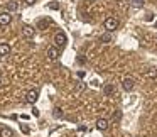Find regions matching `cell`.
Here are the masks:
<instances>
[{
  "mask_svg": "<svg viewBox=\"0 0 157 137\" xmlns=\"http://www.w3.org/2000/svg\"><path fill=\"white\" fill-rule=\"evenodd\" d=\"M66 44H68V37H66V34L64 32H56V36H54V46L56 48H66Z\"/></svg>",
  "mask_w": 157,
  "mask_h": 137,
  "instance_id": "cell-1",
  "label": "cell"
},
{
  "mask_svg": "<svg viewBox=\"0 0 157 137\" xmlns=\"http://www.w3.org/2000/svg\"><path fill=\"white\" fill-rule=\"evenodd\" d=\"M103 27H105L106 32H113L117 27H118V19L115 17H108L105 22H103Z\"/></svg>",
  "mask_w": 157,
  "mask_h": 137,
  "instance_id": "cell-2",
  "label": "cell"
},
{
  "mask_svg": "<svg viewBox=\"0 0 157 137\" xmlns=\"http://www.w3.org/2000/svg\"><path fill=\"white\" fill-rule=\"evenodd\" d=\"M37 100H39V90H29V92L25 93V102L27 103L34 105Z\"/></svg>",
  "mask_w": 157,
  "mask_h": 137,
  "instance_id": "cell-3",
  "label": "cell"
},
{
  "mask_svg": "<svg viewBox=\"0 0 157 137\" xmlns=\"http://www.w3.org/2000/svg\"><path fill=\"white\" fill-rule=\"evenodd\" d=\"M133 86H135V81H133V78H130V76L123 78V81H122V88L125 90V92H132Z\"/></svg>",
  "mask_w": 157,
  "mask_h": 137,
  "instance_id": "cell-4",
  "label": "cell"
},
{
  "mask_svg": "<svg viewBox=\"0 0 157 137\" xmlns=\"http://www.w3.org/2000/svg\"><path fill=\"white\" fill-rule=\"evenodd\" d=\"M58 58H59V49L56 48V46L48 48V59H49V61H56Z\"/></svg>",
  "mask_w": 157,
  "mask_h": 137,
  "instance_id": "cell-5",
  "label": "cell"
},
{
  "mask_svg": "<svg viewBox=\"0 0 157 137\" xmlns=\"http://www.w3.org/2000/svg\"><path fill=\"white\" fill-rule=\"evenodd\" d=\"M22 34H24L25 39H32L36 36V29L32 27V25H24V27H22Z\"/></svg>",
  "mask_w": 157,
  "mask_h": 137,
  "instance_id": "cell-6",
  "label": "cell"
},
{
  "mask_svg": "<svg viewBox=\"0 0 157 137\" xmlns=\"http://www.w3.org/2000/svg\"><path fill=\"white\" fill-rule=\"evenodd\" d=\"M12 22V14H9L7 10L0 12V25H9Z\"/></svg>",
  "mask_w": 157,
  "mask_h": 137,
  "instance_id": "cell-7",
  "label": "cell"
},
{
  "mask_svg": "<svg viewBox=\"0 0 157 137\" xmlns=\"http://www.w3.org/2000/svg\"><path fill=\"white\" fill-rule=\"evenodd\" d=\"M110 127V122L106 119H98L96 120V129L98 130H106Z\"/></svg>",
  "mask_w": 157,
  "mask_h": 137,
  "instance_id": "cell-8",
  "label": "cell"
},
{
  "mask_svg": "<svg viewBox=\"0 0 157 137\" xmlns=\"http://www.w3.org/2000/svg\"><path fill=\"white\" fill-rule=\"evenodd\" d=\"M49 25H51V21H49V19H39L37 21V29L39 31H46Z\"/></svg>",
  "mask_w": 157,
  "mask_h": 137,
  "instance_id": "cell-9",
  "label": "cell"
},
{
  "mask_svg": "<svg viewBox=\"0 0 157 137\" xmlns=\"http://www.w3.org/2000/svg\"><path fill=\"white\" fill-rule=\"evenodd\" d=\"M10 54V46L7 42H0V56H9Z\"/></svg>",
  "mask_w": 157,
  "mask_h": 137,
  "instance_id": "cell-10",
  "label": "cell"
},
{
  "mask_svg": "<svg viewBox=\"0 0 157 137\" xmlns=\"http://www.w3.org/2000/svg\"><path fill=\"white\" fill-rule=\"evenodd\" d=\"M0 137H14V130L9 127H2L0 129Z\"/></svg>",
  "mask_w": 157,
  "mask_h": 137,
  "instance_id": "cell-11",
  "label": "cell"
},
{
  "mask_svg": "<svg viewBox=\"0 0 157 137\" xmlns=\"http://www.w3.org/2000/svg\"><path fill=\"white\" fill-rule=\"evenodd\" d=\"M17 9H19V4L15 2V0H10V2H7V12H9V14L15 12Z\"/></svg>",
  "mask_w": 157,
  "mask_h": 137,
  "instance_id": "cell-12",
  "label": "cell"
},
{
  "mask_svg": "<svg viewBox=\"0 0 157 137\" xmlns=\"http://www.w3.org/2000/svg\"><path fill=\"white\" fill-rule=\"evenodd\" d=\"M113 92H115V88H113V85H105V88H103V93H105L106 96H110Z\"/></svg>",
  "mask_w": 157,
  "mask_h": 137,
  "instance_id": "cell-13",
  "label": "cell"
},
{
  "mask_svg": "<svg viewBox=\"0 0 157 137\" xmlns=\"http://www.w3.org/2000/svg\"><path fill=\"white\" fill-rule=\"evenodd\" d=\"M100 41H101V42H110V41H112V34H110V32L101 34V36H100Z\"/></svg>",
  "mask_w": 157,
  "mask_h": 137,
  "instance_id": "cell-14",
  "label": "cell"
},
{
  "mask_svg": "<svg viewBox=\"0 0 157 137\" xmlns=\"http://www.w3.org/2000/svg\"><path fill=\"white\" fill-rule=\"evenodd\" d=\"M132 5L135 9H142L144 7V0H132Z\"/></svg>",
  "mask_w": 157,
  "mask_h": 137,
  "instance_id": "cell-15",
  "label": "cell"
},
{
  "mask_svg": "<svg viewBox=\"0 0 157 137\" xmlns=\"http://www.w3.org/2000/svg\"><path fill=\"white\" fill-rule=\"evenodd\" d=\"M48 9H49V10H58L59 4H58V2H51V4H48Z\"/></svg>",
  "mask_w": 157,
  "mask_h": 137,
  "instance_id": "cell-16",
  "label": "cell"
},
{
  "mask_svg": "<svg viewBox=\"0 0 157 137\" xmlns=\"http://www.w3.org/2000/svg\"><path fill=\"white\" fill-rule=\"evenodd\" d=\"M85 86H86V85H85L83 81H78V83H76V88H75V90H76V92H83V90H85Z\"/></svg>",
  "mask_w": 157,
  "mask_h": 137,
  "instance_id": "cell-17",
  "label": "cell"
},
{
  "mask_svg": "<svg viewBox=\"0 0 157 137\" xmlns=\"http://www.w3.org/2000/svg\"><path fill=\"white\" fill-rule=\"evenodd\" d=\"M54 117H56V119H61V117H63V110L59 108V107H56V108H54Z\"/></svg>",
  "mask_w": 157,
  "mask_h": 137,
  "instance_id": "cell-18",
  "label": "cell"
},
{
  "mask_svg": "<svg viewBox=\"0 0 157 137\" xmlns=\"http://www.w3.org/2000/svg\"><path fill=\"white\" fill-rule=\"evenodd\" d=\"M21 130L24 134H31V129H29V125H25V123H21Z\"/></svg>",
  "mask_w": 157,
  "mask_h": 137,
  "instance_id": "cell-19",
  "label": "cell"
},
{
  "mask_svg": "<svg viewBox=\"0 0 157 137\" xmlns=\"http://www.w3.org/2000/svg\"><path fill=\"white\" fill-rule=\"evenodd\" d=\"M155 76H157V71H155V69H150V71L147 73V78H155Z\"/></svg>",
  "mask_w": 157,
  "mask_h": 137,
  "instance_id": "cell-20",
  "label": "cell"
},
{
  "mask_svg": "<svg viewBox=\"0 0 157 137\" xmlns=\"http://www.w3.org/2000/svg\"><path fill=\"white\" fill-rule=\"evenodd\" d=\"M24 2L27 5H36V2H37V0H24Z\"/></svg>",
  "mask_w": 157,
  "mask_h": 137,
  "instance_id": "cell-21",
  "label": "cell"
},
{
  "mask_svg": "<svg viewBox=\"0 0 157 137\" xmlns=\"http://www.w3.org/2000/svg\"><path fill=\"white\" fill-rule=\"evenodd\" d=\"M32 115H34V117H39V110H37V108H32Z\"/></svg>",
  "mask_w": 157,
  "mask_h": 137,
  "instance_id": "cell-22",
  "label": "cell"
},
{
  "mask_svg": "<svg viewBox=\"0 0 157 137\" xmlns=\"http://www.w3.org/2000/svg\"><path fill=\"white\" fill-rule=\"evenodd\" d=\"M78 78H85V71H78Z\"/></svg>",
  "mask_w": 157,
  "mask_h": 137,
  "instance_id": "cell-23",
  "label": "cell"
},
{
  "mask_svg": "<svg viewBox=\"0 0 157 137\" xmlns=\"http://www.w3.org/2000/svg\"><path fill=\"white\" fill-rule=\"evenodd\" d=\"M0 86H2V78H0Z\"/></svg>",
  "mask_w": 157,
  "mask_h": 137,
  "instance_id": "cell-24",
  "label": "cell"
},
{
  "mask_svg": "<svg viewBox=\"0 0 157 137\" xmlns=\"http://www.w3.org/2000/svg\"><path fill=\"white\" fill-rule=\"evenodd\" d=\"M155 27H157V22H155Z\"/></svg>",
  "mask_w": 157,
  "mask_h": 137,
  "instance_id": "cell-25",
  "label": "cell"
}]
</instances>
